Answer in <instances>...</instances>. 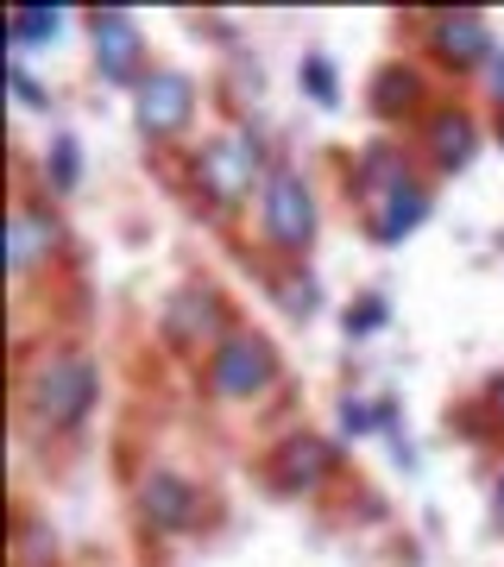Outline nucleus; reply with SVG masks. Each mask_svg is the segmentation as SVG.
<instances>
[{
    "mask_svg": "<svg viewBox=\"0 0 504 567\" xmlns=\"http://www.w3.org/2000/svg\"><path fill=\"white\" fill-rule=\"evenodd\" d=\"M32 398H39L44 423H76L82 410H89V398H95V372H89L82 360H51L39 372Z\"/></svg>",
    "mask_w": 504,
    "mask_h": 567,
    "instance_id": "obj_1",
    "label": "nucleus"
},
{
    "mask_svg": "<svg viewBox=\"0 0 504 567\" xmlns=\"http://www.w3.org/2000/svg\"><path fill=\"white\" fill-rule=\"evenodd\" d=\"M265 227H271V240L278 246H309L316 240V203H309V189L297 177H271L265 183Z\"/></svg>",
    "mask_w": 504,
    "mask_h": 567,
    "instance_id": "obj_2",
    "label": "nucleus"
},
{
    "mask_svg": "<svg viewBox=\"0 0 504 567\" xmlns=\"http://www.w3.org/2000/svg\"><path fill=\"white\" fill-rule=\"evenodd\" d=\"M265 379H271V353H265V341H253V334H234V341L215 353V391H222V398H253Z\"/></svg>",
    "mask_w": 504,
    "mask_h": 567,
    "instance_id": "obj_3",
    "label": "nucleus"
},
{
    "mask_svg": "<svg viewBox=\"0 0 504 567\" xmlns=\"http://www.w3.org/2000/svg\"><path fill=\"white\" fill-rule=\"evenodd\" d=\"M189 82L177 76V70H158V76L140 82V126H152V133H171V126L189 121Z\"/></svg>",
    "mask_w": 504,
    "mask_h": 567,
    "instance_id": "obj_4",
    "label": "nucleus"
},
{
    "mask_svg": "<svg viewBox=\"0 0 504 567\" xmlns=\"http://www.w3.org/2000/svg\"><path fill=\"white\" fill-rule=\"evenodd\" d=\"M101 44V63H107V76L114 82H133V63H140V32H133V20L126 13H107L95 32Z\"/></svg>",
    "mask_w": 504,
    "mask_h": 567,
    "instance_id": "obj_5",
    "label": "nucleus"
},
{
    "mask_svg": "<svg viewBox=\"0 0 504 567\" xmlns=\"http://www.w3.org/2000/svg\"><path fill=\"white\" fill-rule=\"evenodd\" d=\"M145 517H158L164 529H177V524H189V492H183V480L177 473H152L145 480Z\"/></svg>",
    "mask_w": 504,
    "mask_h": 567,
    "instance_id": "obj_6",
    "label": "nucleus"
},
{
    "mask_svg": "<svg viewBox=\"0 0 504 567\" xmlns=\"http://www.w3.org/2000/svg\"><path fill=\"white\" fill-rule=\"evenodd\" d=\"M322 461H328V447H322V442H309V435H290V442L278 447L271 473H278L284 486H309V480L322 473Z\"/></svg>",
    "mask_w": 504,
    "mask_h": 567,
    "instance_id": "obj_7",
    "label": "nucleus"
},
{
    "mask_svg": "<svg viewBox=\"0 0 504 567\" xmlns=\"http://www.w3.org/2000/svg\"><path fill=\"white\" fill-rule=\"evenodd\" d=\"M423 215H429V203L416 196V189H403V183H398V189H391V208H384V227H379V234H384V240H403V234L423 221Z\"/></svg>",
    "mask_w": 504,
    "mask_h": 567,
    "instance_id": "obj_8",
    "label": "nucleus"
},
{
    "mask_svg": "<svg viewBox=\"0 0 504 567\" xmlns=\"http://www.w3.org/2000/svg\"><path fill=\"white\" fill-rule=\"evenodd\" d=\"M202 177H215V189H222V196H234V189L246 183V140L227 145V152H215V158H202Z\"/></svg>",
    "mask_w": 504,
    "mask_h": 567,
    "instance_id": "obj_9",
    "label": "nucleus"
},
{
    "mask_svg": "<svg viewBox=\"0 0 504 567\" xmlns=\"http://www.w3.org/2000/svg\"><path fill=\"white\" fill-rule=\"evenodd\" d=\"M435 39H442L448 58H480V51H485V25L466 13V20H442V32H435Z\"/></svg>",
    "mask_w": 504,
    "mask_h": 567,
    "instance_id": "obj_10",
    "label": "nucleus"
},
{
    "mask_svg": "<svg viewBox=\"0 0 504 567\" xmlns=\"http://www.w3.org/2000/svg\"><path fill=\"white\" fill-rule=\"evenodd\" d=\"M466 152H473V126H466V121H442V126H435V158H442V164H466Z\"/></svg>",
    "mask_w": 504,
    "mask_h": 567,
    "instance_id": "obj_11",
    "label": "nucleus"
},
{
    "mask_svg": "<svg viewBox=\"0 0 504 567\" xmlns=\"http://www.w3.org/2000/svg\"><path fill=\"white\" fill-rule=\"evenodd\" d=\"M39 221H13L7 227V265H32V252H39Z\"/></svg>",
    "mask_w": 504,
    "mask_h": 567,
    "instance_id": "obj_12",
    "label": "nucleus"
},
{
    "mask_svg": "<svg viewBox=\"0 0 504 567\" xmlns=\"http://www.w3.org/2000/svg\"><path fill=\"white\" fill-rule=\"evenodd\" d=\"M13 20H20V39H51V25H58L63 13L58 7H20Z\"/></svg>",
    "mask_w": 504,
    "mask_h": 567,
    "instance_id": "obj_13",
    "label": "nucleus"
},
{
    "mask_svg": "<svg viewBox=\"0 0 504 567\" xmlns=\"http://www.w3.org/2000/svg\"><path fill=\"white\" fill-rule=\"evenodd\" d=\"M51 171H58V189H70V183H76V140H58V152H51Z\"/></svg>",
    "mask_w": 504,
    "mask_h": 567,
    "instance_id": "obj_14",
    "label": "nucleus"
},
{
    "mask_svg": "<svg viewBox=\"0 0 504 567\" xmlns=\"http://www.w3.org/2000/svg\"><path fill=\"white\" fill-rule=\"evenodd\" d=\"M403 95H410V76H398V70H391V76H384L379 89H372V102H379V107H398Z\"/></svg>",
    "mask_w": 504,
    "mask_h": 567,
    "instance_id": "obj_15",
    "label": "nucleus"
},
{
    "mask_svg": "<svg viewBox=\"0 0 504 567\" xmlns=\"http://www.w3.org/2000/svg\"><path fill=\"white\" fill-rule=\"evenodd\" d=\"M302 89H316V102L335 107V82H328V63H309V70H302Z\"/></svg>",
    "mask_w": 504,
    "mask_h": 567,
    "instance_id": "obj_16",
    "label": "nucleus"
},
{
    "mask_svg": "<svg viewBox=\"0 0 504 567\" xmlns=\"http://www.w3.org/2000/svg\"><path fill=\"white\" fill-rule=\"evenodd\" d=\"M492 89H498V95H504V58H498V76H492Z\"/></svg>",
    "mask_w": 504,
    "mask_h": 567,
    "instance_id": "obj_17",
    "label": "nucleus"
}]
</instances>
